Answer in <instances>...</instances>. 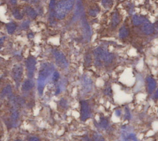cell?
Returning <instances> with one entry per match:
<instances>
[{
    "label": "cell",
    "mask_w": 158,
    "mask_h": 141,
    "mask_svg": "<svg viewBox=\"0 0 158 141\" xmlns=\"http://www.w3.org/2000/svg\"><path fill=\"white\" fill-rule=\"evenodd\" d=\"M54 72V66L52 64L45 63L41 64L37 79V89L40 95H43L45 87Z\"/></svg>",
    "instance_id": "6da1fadb"
},
{
    "label": "cell",
    "mask_w": 158,
    "mask_h": 141,
    "mask_svg": "<svg viewBox=\"0 0 158 141\" xmlns=\"http://www.w3.org/2000/svg\"><path fill=\"white\" fill-rule=\"evenodd\" d=\"M74 5L73 0H61L55 6L54 12L55 17L58 19H64Z\"/></svg>",
    "instance_id": "7a4b0ae2"
},
{
    "label": "cell",
    "mask_w": 158,
    "mask_h": 141,
    "mask_svg": "<svg viewBox=\"0 0 158 141\" xmlns=\"http://www.w3.org/2000/svg\"><path fill=\"white\" fill-rule=\"evenodd\" d=\"M94 61L97 66H101L103 63L111 64L114 60V55L111 53L104 50L101 47H98L94 51Z\"/></svg>",
    "instance_id": "3957f363"
},
{
    "label": "cell",
    "mask_w": 158,
    "mask_h": 141,
    "mask_svg": "<svg viewBox=\"0 0 158 141\" xmlns=\"http://www.w3.org/2000/svg\"><path fill=\"white\" fill-rule=\"evenodd\" d=\"M52 54L54 55L56 63L59 67L62 69H66L68 68L69 63L64 54L61 51L57 50H53Z\"/></svg>",
    "instance_id": "277c9868"
},
{
    "label": "cell",
    "mask_w": 158,
    "mask_h": 141,
    "mask_svg": "<svg viewBox=\"0 0 158 141\" xmlns=\"http://www.w3.org/2000/svg\"><path fill=\"white\" fill-rule=\"evenodd\" d=\"M37 61L34 57L30 56L25 61V66L27 71V76L28 79H32L36 69Z\"/></svg>",
    "instance_id": "5b68a950"
},
{
    "label": "cell",
    "mask_w": 158,
    "mask_h": 141,
    "mask_svg": "<svg viewBox=\"0 0 158 141\" xmlns=\"http://www.w3.org/2000/svg\"><path fill=\"white\" fill-rule=\"evenodd\" d=\"M80 104V119L82 121H85L91 116V110L89 103L85 100H82Z\"/></svg>",
    "instance_id": "8992f818"
},
{
    "label": "cell",
    "mask_w": 158,
    "mask_h": 141,
    "mask_svg": "<svg viewBox=\"0 0 158 141\" xmlns=\"http://www.w3.org/2000/svg\"><path fill=\"white\" fill-rule=\"evenodd\" d=\"M23 75V67L21 64H16L12 70V76L16 84V86L19 87Z\"/></svg>",
    "instance_id": "52a82bcc"
},
{
    "label": "cell",
    "mask_w": 158,
    "mask_h": 141,
    "mask_svg": "<svg viewBox=\"0 0 158 141\" xmlns=\"http://www.w3.org/2000/svg\"><path fill=\"white\" fill-rule=\"evenodd\" d=\"M82 28L84 39L89 41L91 36V30L86 17L84 16L82 17Z\"/></svg>",
    "instance_id": "ba28073f"
},
{
    "label": "cell",
    "mask_w": 158,
    "mask_h": 141,
    "mask_svg": "<svg viewBox=\"0 0 158 141\" xmlns=\"http://www.w3.org/2000/svg\"><path fill=\"white\" fill-rule=\"evenodd\" d=\"M82 88L84 93L90 92L93 88V81L87 75H83L82 79Z\"/></svg>",
    "instance_id": "9c48e42d"
},
{
    "label": "cell",
    "mask_w": 158,
    "mask_h": 141,
    "mask_svg": "<svg viewBox=\"0 0 158 141\" xmlns=\"http://www.w3.org/2000/svg\"><path fill=\"white\" fill-rule=\"evenodd\" d=\"M14 105L11 108V114L10 116V122L13 126H16V124L19 118V112L18 110L17 103H13Z\"/></svg>",
    "instance_id": "30bf717a"
},
{
    "label": "cell",
    "mask_w": 158,
    "mask_h": 141,
    "mask_svg": "<svg viewBox=\"0 0 158 141\" xmlns=\"http://www.w3.org/2000/svg\"><path fill=\"white\" fill-rule=\"evenodd\" d=\"M123 130L121 134V137L123 141H138L137 138H136L135 134L133 133H128V131H126L125 127H123Z\"/></svg>",
    "instance_id": "8fae6325"
},
{
    "label": "cell",
    "mask_w": 158,
    "mask_h": 141,
    "mask_svg": "<svg viewBox=\"0 0 158 141\" xmlns=\"http://www.w3.org/2000/svg\"><path fill=\"white\" fill-rule=\"evenodd\" d=\"M35 86L34 82L31 79H26L22 85V90L23 92H28L32 89Z\"/></svg>",
    "instance_id": "7c38bea8"
},
{
    "label": "cell",
    "mask_w": 158,
    "mask_h": 141,
    "mask_svg": "<svg viewBox=\"0 0 158 141\" xmlns=\"http://www.w3.org/2000/svg\"><path fill=\"white\" fill-rule=\"evenodd\" d=\"M24 12L26 15L31 19H35L38 15L35 9L30 6H26L25 7Z\"/></svg>",
    "instance_id": "4fadbf2b"
},
{
    "label": "cell",
    "mask_w": 158,
    "mask_h": 141,
    "mask_svg": "<svg viewBox=\"0 0 158 141\" xmlns=\"http://www.w3.org/2000/svg\"><path fill=\"white\" fill-rule=\"evenodd\" d=\"M12 87L10 85H6L5 87L2 90L1 93V98L3 99L4 97H9L10 98V97L13 96L12 93Z\"/></svg>",
    "instance_id": "5bb4252c"
},
{
    "label": "cell",
    "mask_w": 158,
    "mask_h": 141,
    "mask_svg": "<svg viewBox=\"0 0 158 141\" xmlns=\"http://www.w3.org/2000/svg\"><path fill=\"white\" fill-rule=\"evenodd\" d=\"M109 122L108 118H105L104 116L100 117V121L98 123L99 127L103 129H106L109 127Z\"/></svg>",
    "instance_id": "9a60e30c"
},
{
    "label": "cell",
    "mask_w": 158,
    "mask_h": 141,
    "mask_svg": "<svg viewBox=\"0 0 158 141\" xmlns=\"http://www.w3.org/2000/svg\"><path fill=\"white\" fill-rule=\"evenodd\" d=\"M8 34H13L17 28V25L13 22H10L6 26Z\"/></svg>",
    "instance_id": "2e32d148"
},
{
    "label": "cell",
    "mask_w": 158,
    "mask_h": 141,
    "mask_svg": "<svg viewBox=\"0 0 158 141\" xmlns=\"http://www.w3.org/2000/svg\"><path fill=\"white\" fill-rule=\"evenodd\" d=\"M112 26L114 27H117L118 25L120 23V19H119V16L118 13L115 12L113 13L112 16Z\"/></svg>",
    "instance_id": "e0dca14e"
},
{
    "label": "cell",
    "mask_w": 158,
    "mask_h": 141,
    "mask_svg": "<svg viewBox=\"0 0 158 141\" xmlns=\"http://www.w3.org/2000/svg\"><path fill=\"white\" fill-rule=\"evenodd\" d=\"M13 16H14V17L17 20H20V19H22L24 17V16L22 14V13H21L20 11L18 9H14L13 10Z\"/></svg>",
    "instance_id": "ac0fdd59"
},
{
    "label": "cell",
    "mask_w": 158,
    "mask_h": 141,
    "mask_svg": "<svg viewBox=\"0 0 158 141\" xmlns=\"http://www.w3.org/2000/svg\"><path fill=\"white\" fill-rule=\"evenodd\" d=\"M129 34V31L128 29L126 28L125 27H122L119 30V37L121 38H124L127 37Z\"/></svg>",
    "instance_id": "d6986e66"
},
{
    "label": "cell",
    "mask_w": 158,
    "mask_h": 141,
    "mask_svg": "<svg viewBox=\"0 0 158 141\" xmlns=\"http://www.w3.org/2000/svg\"><path fill=\"white\" fill-rule=\"evenodd\" d=\"M103 6L106 9H109L113 5L112 0H102L101 2Z\"/></svg>",
    "instance_id": "ffe728a7"
},
{
    "label": "cell",
    "mask_w": 158,
    "mask_h": 141,
    "mask_svg": "<svg viewBox=\"0 0 158 141\" xmlns=\"http://www.w3.org/2000/svg\"><path fill=\"white\" fill-rule=\"evenodd\" d=\"M100 11V8L99 7H95V8L90 9V11H88V14L90 16H91L92 17H95L98 14Z\"/></svg>",
    "instance_id": "44dd1931"
},
{
    "label": "cell",
    "mask_w": 158,
    "mask_h": 141,
    "mask_svg": "<svg viewBox=\"0 0 158 141\" xmlns=\"http://www.w3.org/2000/svg\"><path fill=\"white\" fill-rule=\"evenodd\" d=\"M93 139L94 141H105L104 137L99 133L94 132L93 136Z\"/></svg>",
    "instance_id": "7402d4cb"
},
{
    "label": "cell",
    "mask_w": 158,
    "mask_h": 141,
    "mask_svg": "<svg viewBox=\"0 0 158 141\" xmlns=\"http://www.w3.org/2000/svg\"><path fill=\"white\" fill-rule=\"evenodd\" d=\"M59 77H60L59 73L56 71L53 72V74H52V76H51V79L53 82H57L59 80Z\"/></svg>",
    "instance_id": "603a6c76"
},
{
    "label": "cell",
    "mask_w": 158,
    "mask_h": 141,
    "mask_svg": "<svg viewBox=\"0 0 158 141\" xmlns=\"http://www.w3.org/2000/svg\"><path fill=\"white\" fill-rule=\"evenodd\" d=\"M59 105L61 108L66 109V108H67L68 107V103H67L66 100H65L64 99H62L59 101Z\"/></svg>",
    "instance_id": "cb8c5ba5"
},
{
    "label": "cell",
    "mask_w": 158,
    "mask_h": 141,
    "mask_svg": "<svg viewBox=\"0 0 158 141\" xmlns=\"http://www.w3.org/2000/svg\"><path fill=\"white\" fill-rule=\"evenodd\" d=\"M104 94L106 95H108V96H111L112 94V89L111 87V86H107L106 88L104 89Z\"/></svg>",
    "instance_id": "d4e9b609"
},
{
    "label": "cell",
    "mask_w": 158,
    "mask_h": 141,
    "mask_svg": "<svg viewBox=\"0 0 158 141\" xmlns=\"http://www.w3.org/2000/svg\"><path fill=\"white\" fill-rule=\"evenodd\" d=\"M125 119H126V120H130V119L131 118V114H130V112L129 111V108L126 107L125 108Z\"/></svg>",
    "instance_id": "484cf974"
},
{
    "label": "cell",
    "mask_w": 158,
    "mask_h": 141,
    "mask_svg": "<svg viewBox=\"0 0 158 141\" xmlns=\"http://www.w3.org/2000/svg\"><path fill=\"white\" fill-rule=\"evenodd\" d=\"M29 26H30V20H27L24 21V23L22 24V25H21V28H22V29L23 30H26L28 29Z\"/></svg>",
    "instance_id": "4316f807"
},
{
    "label": "cell",
    "mask_w": 158,
    "mask_h": 141,
    "mask_svg": "<svg viewBox=\"0 0 158 141\" xmlns=\"http://www.w3.org/2000/svg\"><path fill=\"white\" fill-rule=\"evenodd\" d=\"M55 0H51L50 2H49V8L51 9V11L52 10H55Z\"/></svg>",
    "instance_id": "83f0119b"
},
{
    "label": "cell",
    "mask_w": 158,
    "mask_h": 141,
    "mask_svg": "<svg viewBox=\"0 0 158 141\" xmlns=\"http://www.w3.org/2000/svg\"><path fill=\"white\" fill-rule=\"evenodd\" d=\"M85 63H86L87 64H90L91 63V58L90 55H87V56L85 57Z\"/></svg>",
    "instance_id": "f1b7e54d"
},
{
    "label": "cell",
    "mask_w": 158,
    "mask_h": 141,
    "mask_svg": "<svg viewBox=\"0 0 158 141\" xmlns=\"http://www.w3.org/2000/svg\"><path fill=\"white\" fill-rule=\"evenodd\" d=\"M28 141H41V140L35 136H31L28 138Z\"/></svg>",
    "instance_id": "f546056e"
},
{
    "label": "cell",
    "mask_w": 158,
    "mask_h": 141,
    "mask_svg": "<svg viewBox=\"0 0 158 141\" xmlns=\"http://www.w3.org/2000/svg\"><path fill=\"white\" fill-rule=\"evenodd\" d=\"M115 115H116L118 117H119L122 115V111L120 109H118L117 110H115Z\"/></svg>",
    "instance_id": "4dcf8cb0"
},
{
    "label": "cell",
    "mask_w": 158,
    "mask_h": 141,
    "mask_svg": "<svg viewBox=\"0 0 158 141\" xmlns=\"http://www.w3.org/2000/svg\"><path fill=\"white\" fill-rule=\"evenodd\" d=\"M83 140H84V141H94L93 139H91L88 136H85V137H83Z\"/></svg>",
    "instance_id": "1f68e13d"
},
{
    "label": "cell",
    "mask_w": 158,
    "mask_h": 141,
    "mask_svg": "<svg viewBox=\"0 0 158 141\" xmlns=\"http://www.w3.org/2000/svg\"><path fill=\"white\" fill-rule=\"evenodd\" d=\"M10 2L13 5H16L17 3V0H10Z\"/></svg>",
    "instance_id": "d6a6232c"
},
{
    "label": "cell",
    "mask_w": 158,
    "mask_h": 141,
    "mask_svg": "<svg viewBox=\"0 0 158 141\" xmlns=\"http://www.w3.org/2000/svg\"><path fill=\"white\" fill-rule=\"evenodd\" d=\"M28 38H33V37H34V35H33V34H31V33H29L28 34Z\"/></svg>",
    "instance_id": "836d02e7"
},
{
    "label": "cell",
    "mask_w": 158,
    "mask_h": 141,
    "mask_svg": "<svg viewBox=\"0 0 158 141\" xmlns=\"http://www.w3.org/2000/svg\"><path fill=\"white\" fill-rule=\"evenodd\" d=\"M14 141H21L20 140H14Z\"/></svg>",
    "instance_id": "e575fe53"
},
{
    "label": "cell",
    "mask_w": 158,
    "mask_h": 141,
    "mask_svg": "<svg viewBox=\"0 0 158 141\" xmlns=\"http://www.w3.org/2000/svg\"><path fill=\"white\" fill-rule=\"evenodd\" d=\"M22 1H28V0H22Z\"/></svg>",
    "instance_id": "d590c367"
}]
</instances>
